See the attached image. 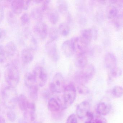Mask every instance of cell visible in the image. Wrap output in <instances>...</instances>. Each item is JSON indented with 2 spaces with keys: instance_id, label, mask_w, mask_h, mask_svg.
Wrapping results in <instances>:
<instances>
[{
  "instance_id": "1",
  "label": "cell",
  "mask_w": 123,
  "mask_h": 123,
  "mask_svg": "<svg viewBox=\"0 0 123 123\" xmlns=\"http://www.w3.org/2000/svg\"><path fill=\"white\" fill-rule=\"evenodd\" d=\"M18 92L15 88L6 86L2 91V98L4 106L7 108H14L18 103Z\"/></svg>"
},
{
  "instance_id": "2",
  "label": "cell",
  "mask_w": 123,
  "mask_h": 123,
  "mask_svg": "<svg viewBox=\"0 0 123 123\" xmlns=\"http://www.w3.org/2000/svg\"><path fill=\"white\" fill-rule=\"evenodd\" d=\"M5 79L8 86L16 88L19 83L20 74L18 67L13 63L8 64L5 71Z\"/></svg>"
},
{
  "instance_id": "3",
  "label": "cell",
  "mask_w": 123,
  "mask_h": 123,
  "mask_svg": "<svg viewBox=\"0 0 123 123\" xmlns=\"http://www.w3.org/2000/svg\"><path fill=\"white\" fill-rule=\"evenodd\" d=\"M76 95V88L73 83H71L66 86L63 92V110L69 107L73 103Z\"/></svg>"
},
{
  "instance_id": "4",
  "label": "cell",
  "mask_w": 123,
  "mask_h": 123,
  "mask_svg": "<svg viewBox=\"0 0 123 123\" xmlns=\"http://www.w3.org/2000/svg\"><path fill=\"white\" fill-rule=\"evenodd\" d=\"M82 70L78 72L75 75V78L80 84H84L92 78L95 73V69L92 65L88 64Z\"/></svg>"
},
{
  "instance_id": "5",
  "label": "cell",
  "mask_w": 123,
  "mask_h": 123,
  "mask_svg": "<svg viewBox=\"0 0 123 123\" xmlns=\"http://www.w3.org/2000/svg\"><path fill=\"white\" fill-rule=\"evenodd\" d=\"M66 86L63 75L60 73H57L54 75L49 87L52 93H60L64 92Z\"/></svg>"
},
{
  "instance_id": "6",
  "label": "cell",
  "mask_w": 123,
  "mask_h": 123,
  "mask_svg": "<svg viewBox=\"0 0 123 123\" xmlns=\"http://www.w3.org/2000/svg\"><path fill=\"white\" fill-rule=\"evenodd\" d=\"M33 73L38 87H43L47 82L48 75L44 68L41 66H37L34 69Z\"/></svg>"
},
{
  "instance_id": "7",
  "label": "cell",
  "mask_w": 123,
  "mask_h": 123,
  "mask_svg": "<svg viewBox=\"0 0 123 123\" xmlns=\"http://www.w3.org/2000/svg\"><path fill=\"white\" fill-rule=\"evenodd\" d=\"M74 54L78 55L86 54L87 46L80 38V37H73L70 39Z\"/></svg>"
},
{
  "instance_id": "8",
  "label": "cell",
  "mask_w": 123,
  "mask_h": 123,
  "mask_svg": "<svg viewBox=\"0 0 123 123\" xmlns=\"http://www.w3.org/2000/svg\"><path fill=\"white\" fill-rule=\"evenodd\" d=\"M45 49L49 59L54 62L59 60V55L55 41H49L45 45Z\"/></svg>"
},
{
  "instance_id": "9",
  "label": "cell",
  "mask_w": 123,
  "mask_h": 123,
  "mask_svg": "<svg viewBox=\"0 0 123 123\" xmlns=\"http://www.w3.org/2000/svg\"><path fill=\"white\" fill-rule=\"evenodd\" d=\"M35 35L41 40H44L46 38L48 34V27L45 23L39 21L35 24L33 28Z\"/></svg>"
},
{
  "instance_id": "10",
  "label": "cell",
  "mask_w": 123,
  "mask_h": 123,
  "mask_svg": "<svg viewBox=\"0 0 123 123\" xmlns=\"http://www.w3.org/2000/svg\"><path fill=\"white\" fill-rule=\"evenodd\" d=\"M97 32L95 29H87L81 31L80 37L82 41L88 46L92 39L96 38Z\"/></svg>"
},
{
  "instance_id": "11",
  "label": "cell",
  "mask_w": 123,
  "mask_h": 123,
  "mask_svg": "<svg viewBox=\"0 0 123 123\" xmlns=\"http://www.w3.org/2000/svg\"><path fill=\"white\" fill-rule=\"evenodd\" d=\"M90 105L88 101H83L77 106L76 113L77 116L80 119H83L87 117L88 114L90 112Z\"/></svg>"
},
{
  "instance_id": "12",
  "label": "cell",
  "mask_w": 123,
  "mask_h": 123,
  "mask_svg": "<svg viewBox=\"0 0 123 123\" xmlns=\"http://www.w3.org/2000/svg\"><path fill=\"white\" fill-rule=\"evenodd\" d=\"M36 105L34 103H30L29 106L24 111V118L26 123H34L36 119Z\"/></svg>"
},
{
  "instance_id": "13",
  "label": "cell",
  "mask_w": 123,
  "mask_h": 123,
  "mask_svg": "<svg viewBox=\"0 0 123 123\" xmlns=\"http://www.w3.org/2000/svg\"><path fill=\"white\" fill-rule=\"evenodd\" d=\"M35 50L31 48L27 47L21 51V58L22 62L25 64L31 63L34 57Z\"/></svg>"
},
{
  "instance_id": "14",
  "label": "cell",
  "mask_w": 123,
  "mask_h": 123,
  "mask_svg": "<svg viewBox=\"0 0 123 123\" xmlns=\"http://www.w3.org/2000/svg\"><path fill=\"white\" fill-rule=\"evenodd\" d=\"M104 64L106 67L110 70L116 68L117 64L116 57L112 53H107L104 58Z\"/></svg>"
},
{
  "instance_id": "15",
  "label": "cell",
  "mask_w": 123,
  "mask_h": 123,
  "mask_svg": "<svg viewBox=\"0 0 123 123\" xmlns=\"http://www.w3.org/2000/svg\"><path fill=\"white\" fill-rule=\"evenodd\" d=\"M49 110L52 112H57L61 109L62 110V105L59 100L54 98L49 99L48 103Z\"/></svg>"
},
{
  "instance_id": "16",
  "label": "cell",
  "mask_w": 123,
  "mask_h": 123,
  "mask_svg": "<svg viewBox=\"0 0 123 123\" xmlns=\"http://www.w3.org/2000/svg\"><path fill=\"white\" fill-rule=\"evenodd\" d=\"M24 82L26 86L28 89L38 86L35 76L32 72L26 73L24 76Z\"/></svg>"
},
{
  "instance_id": "17",
  "label": "cell",
  "mask_w": 123,
  "mask_h": 123,
  "mask_svg": "<svg viewBox=\"0 0 123 123\" xmlns=\"http://www.w3.org/2000/svg\"><path fill=\"white\" fill-rule=\"evenodd\" d=\"M4 49L6 57H12L17 51V46L13 41H10L4 47Z\"/></svg>"
},
{
  "instance_id": "18",
  "label": "cell",
  "mask_w": 123,
  "mask_h": 123,
  "mask_svg": "<svg viewBox=\"0 0 123 123\" xmlns=\"http://www.w3.org/2000/svg\"><path fill=\"white\" fill-rule=\"evenodd\" d=\"M62 49L63 53L67 57H70L74 54L70 40H66L62 43Z\"/></svg>"
},
{
  "instance_id": "19",
  "label": "cell",
  "mask_w": 123,
  "mask_h": 123,
  "mask_svg": "<svg viewBox=\"0 0 123 123\" xmlns=\"http://www.w3.org/2000/svg\"><path fill=\"white\" fill-rule=\"evenodd\" d=\"M88 64L87 57L86 54L76 55L75 64L77 67L82 69Z\"/></svg>"
},
{
  "instance_id": "20",
  "label": "cell",
  "mask_w": 123,
  "mask_h": 123,
  "mask_svg": "<svg viewBox=\"0 0 123 123\" xmlns=\"http://www.w3.org/2000/svg\"><path fill=\"white\" fill-rule=\"evenodd\" d=\"M111 106L108 104L104 102H100L98 104L96 108L97 113L102 116H105L109 113Z\"/></svg>"
},
{
  "instance_id": "21",
  "label": "cell",
  "mask_w": 123,
  "mask_h": 123,
  "mask_svg": "<svg viewBox=\"0 0 123 123\" xmlns=\"http://www.w3.org/2000/svg\"><path fill=\"white\" fill-rule=\"evenodd\" d=\"M11 8L15 14L18 15L21 13L23 10V0H13L11 2Z\"/></svg>"
},
{
  "instance_id": "22",
  "label": "cell",
  "mask_w": 123,
  "mask_h": 123,
  "mask_svg": "<svg viewBox=\"0 0 123 123\" xmlns=\"http://www.w3.org/2000/svg\"><path fill=\"white\" fill-rule=\"evenodd\" d=\"M47 16L49 21L52 24H56L59 21V15L57 11L55 9H49L47 11Z\"/></svg>"
},
{
  "instance_id": "23",
  "label": "cell",
  "mask_w": 123,
  "mask_h": 123,
  "mask_svg": "<svg viewBox=\"0 0 123 123\" xmlns=\"http://www.w3.org/2000/svg\"><path fill=\"white\" fill-rule=\"evenodd\" d=\"M43 11L41 7H36L31 10L30 16L38 22L42 21L43 16Z\"/></svg>"
},
{
  "instance_id": "24",
  "label": "cell",
  "mask_w": 123,
  "mask_h": 123,
  "mask_svg": "<svg viewBox=\"0 0 123 123\" xmlns=\"http://www.w3.org/2000/svg\"><path fill=\"white\" fill-rule=\"evenodd\" d=\"M18 103L20 109L24 111L28 108L30 103L25 96L21 94L18 96Z\"/></svg>"
},
{
  "instance_id": "25",
  "label": "cell",
  "mask_w": 123,
  "mask_h": 123,
  "mask_svg": "<svg viewBox=\"0 0 123 123\" xmlns=\"http://www.w3.org/2000/svg\"><path fill=\"white\" fill-rule=\"evenodd\" d=\"M57 7L58 11L63 15L67 14L68 10V5L67 3L65 0H58L57 2Z\"/></svg>"
},
{
  "instance_id": "26",
  "label": "cell",
  "mask_w": 123,
  "mask_h": 123,
  "mask_svg": "<svg viewBox=\"0 0 123 123\" xmlns=\"http://www.w3.org/2000/svg\"><path fill=\"white\" fill-rule=\"evenodd\" d=\"M59 33L63 36H67L70 32V27L67 23H62L60 24L58 28Z\"/></svg>"
},
{
  "instance_id": "27",
  "label": "cell",
  "mask_w": 123,
  "mask_h": 123,
  "mask_svg": "<svg viewBox=\"0 0 123 123\" xmlns=\"http://www.w3.org/2000/svg\"><path fill=\"white\" fill-rule=\"evenodd\" d=\"M118 9L115 6H111L108 7L106 11V15L110 19H114L117 16Z\"/></svg>"
},
{
  "instance_id": "28",
  "label": "cell",
  "mask_w": 123,
  "mask_h": 123,
  "mask_svg": "<svg viewBox=\"0 0 123 123\" xmlns=\"http://www.w3.org/2000/svg\"><path fill=\"white\" fill-rule=\"evenodd\" d=\"M111 93L115 98H121L123 95V88L119 86H114L112 89Z\"/></svg>"
},
{
  "instance_id": "29",
  "label": "cell",
  "mask_w": 123,
  "mask_h": 123,
  "mask_svg": "<svg viewBox=\"0 0 123 123\" xmlns=\"http://www.w3.org/2000/svg\"><path fill=\"white\" fill-rule=\"evenodd\" d=\"M59 30L55 28H52L49 31V37L50 41H55L59 37Z\"/></svg>"
},
{
  "instance_id": "30",
  "label": "cell",
  "mask_w": 123,
  "mask_h": 123,
  "mask_svg": "<svg viewBox=\"0 0 123 123\" xmlns=\"http://www.w3.org/2000/svg\"><path fill=\"white\" fill-rule=\"evenodd\" d=\"M38 86H36L31 88L29 89V96L33 100H36L38 98Z\"/></svg>"
},
{
  "instance_id": "31",
  "label": "cell",
  "mask_w": 123,
  "mask_h": 123,
  "mask_svg": "<svg viewBox=\"0 0 123 123\" xmlns=\"http://www.w3.org/2000/svg\"><path fill=\"white\" fill-rule=\"evenodd\" d=\"M31 16L27 13H24L20 18V22L23 26H26L29 24Z\"/></svg>"
},
{
  "instance_id": "32",
  "label": "cell",
  "mask_w": 123,
  "mask_h": 123,
  "mask_svg": "<svg viewBox=\"0 0 123 123\" xmlns=\"http://www.w3.org/2000/svg\"><path fill=\"white\" fill-rule=\"evenodd\" d=\"M121 74V70L120 68L117 67L110 70V76L112 78H116L119 77Z\"/></svg>"
},
{
  "instance_id": "33",
  "label": "cell",
  "mask_w": 123,
  "mask_h": 123,
  "mask_svg": "<svg viewBox=\"0 0 123 123\" xmlns=\"http://www.w3.org/2000/svg\"><path fill=\"white\" fill-rule=\"evenodd\" d=\"M78 90L79 93L83 95H86L90 92L88 88L84 84H80L78 87Z\"/></svg>"
},
{
  "instance_id": "34",
  "label": "cell",
  "mask_w": 123,
  "mask_h": 123,
  "mask_svg": "<svg viewBox=\"0 0 123 123\" xmlns=\"http://www.w3.org/2000/svg\"><path fill=\"white\" fill-rule=\"evenodd\" d=\"M6 57L4 47L2 45L0 46V63L2 64L6 61Z\"/></svg>"
},
{
  "instance_id": "35",
  "label": "cell",
  "mask_w": 123,
  "mask_h": 123,
  "mask_svg": "<svg viewBox=\"0 0 123 123\" xmlns=\"http://www.w3.org/2000/svg\"><path fill=\"white\" fill-rule=\"evenodd\" d=\"M7 115L8 119L11 122H13L16 119V114L13 111H8L7 113Z\"/></svg>"
},
{
  "instance_id": "36",
  "label": "cell",
  "mask_w": 123,
  "mask_h": 123,
  "mask_svg": "<svg viewBox=\"0 0 123 123\" xmlns=\"http://www.w3.org/2000/svg\"><path fill=\"white\" fill-rule=\"evenodd\" d=\"M66 123H78L77 118L76 115L74 114L70 115L67 119Z\"/></svg>"
},
{
  "instance_id": "37",
  "label": "cell",
  "mask_w": 123,
  "mask_h": 123,
  "mask_svg": "<svg viewBox=\"0 0 123 123\" xmlns=\"http://www.w3.org/2000/svg\"><path fill=\"white\" fill-rule=\"evenodd\" d=\"M50 2V1H43L42 2V5L41 8L44 12L46 11H48L49 9V5Z\"/></svg>"
},
{
  "instance_id": "38",
  "label": "cell",
  "mask_w": 123,
  "mask_h": 123,
  "mask_svg": "<svg viewBox=\"0 0 123 123\" xmlns=\"http://www.w3.org/2000/svg\"><path fill=\"white\" fill-rule=\"evenodd\" d=\"M94 121L95 123H107L106 119L100 116L97 117Z\"/></svg>"
},
{
  "instance_id": "39",
  "label": "cell",
  "mask_w": 123,
  "mask_h": 123,
  "mask_svg": "<svg viewBox=\"0 0 123 123\" xmlns=\"http://www.w3.org/2000/svg\"><path fill=\"white\" fill-rule=\"evenodd\" d=\"M0 42H2L3 41H4V39L6 38L7 32L5 29H1L0 30Z\"/></svg>"
},
{
  "instance_id": "40",
  "label": "cell",
  "mask_w": 123,
  "mask_h": 123,
  "mask_svg": "<svg viewBox=\"0 0 123 123\" xmlns=\"http://www.w3.org/2000/svg\"><path fill=\"white\" fill-rule=\"evenodd\" d=\"M4 6L0 4V23L4 18Z\"/></svg>"
},
{
  "instance_id": "41",
  "label": "cell",
  "mask_w": 123,
  "mask_h": 123,
  "mask_svg": "<svg viewBox=\"0 0 123 123\" xmlns=\"http://www.w3.org/2000/svg\"><path fill=\"white\" fill-rule=\"evenodd\" d=\"M23 9L25 10H26L28 9L29 6L31 4V1L28 0H23Z\"/></svg>"
},
{
  "instance_id": "42",
  "label": "cell",
  "mask_w": 123,
  "mask_h": 123,
  "mask_svg": "<svg viewBox=\"0 0 123 123\" xmlns=\"http://www.w3.org/2000/svg\"><path fill=\"white\" fill-rule=\"evenodd\" d=\"M49 93L48 92V91H46L44 92L43 95L44 97L46 98H49Z\"/></svg>"
},
{
  "instance_id": "43",
  "label": "cell",
  "mask_w": 123,
  "mask_h": 123,
  "mask_svg": "<svg viewBox=\"0 0 123 123\" xmlns=\"http://www.w3.org/2000/svg\"><path fill=\"white\" fill-rule=\"evenodd\" d=\"M0 123H6L5 118L2 116H0Z\"/></svg>"
},
{
  "instance_id": "44",
  "label": "cell",
  "mask_w": 123,
  "mask_h": 123,
  "mask_svg": "<svg viewBox=\"0 0 123 123\" xmlns=\"http://www.w3.org/2000/svg\"><path fill=\"white\" fill-rule=\"evenodd\" d=\"M85 123H94V121H86V122H85Z\"/></svg>"
},
{
  "instance_id": "45",
  "label": "cell",
  "mask_w": 123,
  "mask_h": 123,
  "mask_svg": "<svg viewBox=\"0 0 123 123\" xmlns=\"http://www.w3.org/2000/svg\"><path fill=\"white\" fill-rule=\"evenodd\" d=\"M34 123H41L40 122H35Z\"/></svg>"
},
{
  "instance_id": "46",
  "label": "cell",
  "mask_w": 123,
  "mask_h": 123,
  "mask_svg": "<svg viewBox=\"0 0 123 123\" xmlns=\"http://www.w3.org/2000/svg\"></svg>"
}]
</instances>
